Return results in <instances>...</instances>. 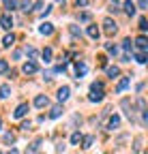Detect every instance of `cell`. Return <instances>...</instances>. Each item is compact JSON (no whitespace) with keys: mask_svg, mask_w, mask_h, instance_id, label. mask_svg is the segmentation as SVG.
Returning <instances> with one entry per match:
<instances>
[{"mask_svg":"<svg viewBox=\"0 0 148 154\" xmlns=\"http://www.w3.org/2000/svg\"><path fill=\"white\" fill-rule=\"evenodd\" d=\"M129 84H131V79H129V77H122V79H120V84L116 86V92H122V90H127V88H129Z\"/></svg>","mask_w":148,"mask_h":154,"instance_id":"obj_9","label":"cell"},{"mask_svg":"<svg viewBox=\"0 0 148 154\" xmlns=\"http://www.w3.org/2000/svg\"><path fill=\"white\" fill-rule=\"evenodd\" d=\"M137 5H140V9H142V11H146V7H148V0H137Z\"/></svg>","mask_w":148,"mask_h":154,"instance_id":"obj_31","label":"cell"},{"mask_svg":"<svg viewBox=\"0 0 148 154\" xmlns=\"http://www.w3.org/2000/svg\"><path fill=\"white\" fill-rule=\"evenodd\" d=\"M103 26H105V32H107L109 36H112V34H116V30H118V28H116V24L112 22V19H105V22H103Z\"/></svg>","mask_w":148,"mask_h":154,"instance_id":"obj_6","label":"cell"},{"mask_svg":"<svg viewBox=\"0 0 148 154\" xmlns=\"http://www.w3.org/2000/svg\"><path fill=\"white\" fill-rule=\"evenodd\" d=\"M0 154H2V152H0Z\"/></svg>","mask_w":148,"mask_h":154,"instance_id":"obj_38","label":"cell"},{"mask_svg":"<svg viewBox=\"0 0 148 154\" xmlns=\"http://www.w3.org/2000/svg\"><path fill=\"white\" fill-rule=\"evenodd\" d=\"M118 126H120V118H118V116H112V118H109V122H107V128L114 131V128H118Z\"/></svg>","mask_w":148,"mask_h":154,"instance_id":"obj_8","label":"cell"},{"mask_svg":"<svg viewBox=\"0 0 148 154\" xmlns=\"http://www.w3.org/2000/svg\"><path fill=\"white\" fill-rule=\"evenodd\" d=\"M0 128H2V120H0Z\"/></svg>","mask_w":148,"mask_h":154,"instance_id":"obj_36","label":"cell"},{"mask_svg":"<svg viewBox=\"0 0 148 154\" xmlns=\"http://www.w3.org/2000/svg\"><path fill=\"white\" fill-rule=\"evenodd\" d=\"M26 54H28L30 60H34V58H36V49H34V47H28V49H26Z\"/></svg>","mask_w":148,"mask_h":154,"instance_id":"obj_26","label":"cell"},{"mask_svg":"<svg viewBox=\"0 0 148 154\" xmlns=\"http://www.w3.org/2000/svg\"><path fill=\"white\" fill-rule=\"evenodd\" d=\"M75 2H77V7H86V5H88V0H75Z\"/></svg>","mask_w":148,"mask_h":154,"instance_id":"obj_34","label":"cell"},{"mask_svg":"<svg viewBox=\"0 0 148 154\" xmlns=\"http://www.w3.org/2000/svg\"><path fill=\"white\" fill-rule=\"evenodd\" d=\"M34 105L39 107V109H43V107H47V105H49V99H47L45 94H39V96L34 99Z\"/></svg>","mask_w":148,"mask_h":154,"instance_id":"obj_4","label":"cell"},{"mask_svg":"<svg viewBox=\"0 0 148 154\" xmlns=\"http://www.w3.org/2000/svg\"><path fill=\"white\" fill-rule=\"evenodd\" d=\"M135 60H137L140 64H144V62H146V54H144V51H140V54H135Z\"/></svg>","mask_w":148,"mask_h":154,"instance_id":"obj_24","label":"cell"},{"mask_svg":"<svg viewBox=\"0 0 148 154\" xmlns=\"http://www.w3.org/2000/svg\"><path fill=\"white\" fill-rule=\"evenodd\" d=\"M80 141H82V135H80V133H73V135H71V143H73V146H77Z\"/></svg>","mask_w":148,"mask_h":154,"instance_id":"obj_20","label":"cell"},{"mask_svg":"<svg viewBox=\"0 0 148 154\" xmlns=\"http://www.w3.org/2000/svg\"><path fill=\"white\" fill-rule=\"evenodd\" d=\"M62 107L60 105H56V107H52V111H49V118H60V116H62Z\"/></svg>","mask_w":148,"mask_h":154,"instance_id":"obj_12","label":"cell"},{"mask_svg":"<svg viewBox=\"0 0 148 154\" xmlns=\"http://www.w3.org/2000/svg\"><path fill=\"white\" fill-rule=\"evenodd\" d=\"M105 49H107V51H109V54H116V47H114V45H112V43H107V45H105Z\"/></svg>","mask_w":148,"mask_h":154,"instance_id":"obj_32","label":"cell"},{"mask_svg":"<svg viewBox=\"0 0 148 154\" xmlns=\"http://www.w3.org/2000/svg\"><path fill=\"white\" fill-rule=\"evenodd\" d=\"M0 26H2L5 30H11V26H13V17L7 13V15H2L0 17Z\"/></svg>","mask_w":148,"mask_h":154,"instance_id":"obj_3","label":"cell"},{"mask_svg":"<svg viewBox=\"0 0 148 154\" xmlns=\"http://www.w3.org/2000/svg\"><path fill=\"white\" fill-rule=\"evenodd\" d=\"M135 43H137V47H140L142 51H146V49H148V41H146V36H137V38H135Z\"/></svg>","mask_w":148,"mask_h":154,"instance_id":"obj_11","label":"cell"},{"mask_svg":"<svg viewBox=\"0 0 148 154\" xmlns=\"http://www.w3.org/2000/svg\"><path fill=\"white\" fill-rule=\"evenodd\" d=\"M88 99L92 101V103H99V101H103V84L101 82H95L90 86V96Z\"/></svg>","mask_w":148,"mask_h":154,"instance_id":"obj_1","label":"cell"},{"mask_svg":"<svg viewBox=\"0 0 148 154\" xmlns=\"http://www.w3.org/2000/svg\"><path fill=\"white\" fill-rule=\"evenodd\" d=\"M52 32H54V26L52 24H43L41 26V34H52Z\"/></svg>","mask_w":148,"mask_h":154,"instance_id":"obj_18","label":"cell"},{"mask_svg":"<svg viewBox=\"0 0 148 154\" xmlns=\"http://www.w3.org/2000/svg\"><path fill=\"white\" fill-rule=\"evenodd\" d=\"M9 154H17V150H11V152H9Z\"/></svg>","mask_w":148,"mask_h":154,"instance_id":"obj_35","label":"cell"},{"mask_svg":"<svg viewBox=\"0 0 148 154\" xmlns=\"http://www.w3.org/2000/svg\"><path fill=\"white\" fill-rule=\"evenodd\" d=\"M22 9H24V11H30V9H32V2H30V0H24V2H22Z\"/></svg>","mask_w":148,"mask_h":154,"instance_id":"obj_28","label":"cell"},{"mask_svg":"<svg viewBox=\"0 0 148 154\" xmlns=\"http://www.w3.org/2000/svg\"><path fill=\"white\" fill-rule=\"evenodd\" d=\"M112 2H116V0H112Z\"/></svg>","mask_w":148,"mask_h":154,"instance_id":"obj_37","label":"cell"},{"mask_svg":"<svg viewBox=\"0 0 148 154\" xmlns=\"http://www.w3.org/2000/svg\"><path fill=\"white\" fill-rule=\"evenodd\" d=\"M43 60H45V62H52V49H49V47L43 49Z\"/></svg>","mask_w":148,"mask_h":154,"instance_id":"obj_23","label":"cell"},{"mask_svg":"<svg viewBox=\"0 0 148 154\" xmlns=\"http://www.w3.org/2000/svg\"><path fill=\"white\" fill-rule=\"evenodd\" d=\"M26 113H28V105H26V103H22L20 107H17V109L13 111V118H17V120H20V118H24Z\"/></svg>","mask_w":148,"mask_h":154,"instance_id":"obj_2","label":"cell"},{"mask_svg":"<svg viewBox=\"0 0 148 154\" xmlns=\"http://www.w3.org/2000/svg\"><path fill=\"white\" fill-rule=\"evenodd\" d=\"M82 141H84V146H82V148H86V150H88V148L92 146V141H95V139H92L90 135H88V137H82Z\"/></svg>","mask_w":148,"mask_h":154,"instance_id":"obj_21","label":"cell"},{"mask_svg":"<svg viewBox=\"0 0 148 154\" xmlns=\"http://www.w3.org/2000/svg\"><path fill=\"white\" fill-rule=\"evenodd\" d=\"M71 34L73 36H82V30H77V26H71Z\"/></svg>","mask_w":148,"mask_h":154,"instance_id":"obj_30","label":"cell"},{"mask_svg":"<svg viewBox=\"0 0 148 154\" xmlns=\"http://www.w3.org/2000/svg\"><path fill=\"white\" fill-rule=\"evenodd\" d=\"M69 94H71V88H69V86H62V88L58 90V101L65 103V101L69 99Z\"/></svg>","mask_w":148,"mask_h":154,"instance_id":"obj_5","label":"cell"},{"mask_svg":"<svg viewBox=\"0 0 148 154\" xmlns=\"http://www.w3.org/2000/svg\"><path fill=\"white\" fill-rule=\"evenodd\" d=\"M122 49H124V51L133 49V43H131V38H124V41H122Z\"/></svg>","mask_w":148,"mask_h":154,"instance_id":"obj_22","label":"cell"},{"mask_svg":"<svg viewBox=\"0 0 148 154\" xmlns=\"http://www.w3.org/2000/svg\"><path fill=\"white\" fill-rule=\"evenodd\" d=\"M140 30H142V32H146V30H148V24H146V19H144V17L140 19Z\"/></svg>","mask_w":148,"mask_h":154,"instance_id":"obj_29","label":"cell"},{"mask_svg":"<svg viewBox=\"0 0 148 154\" xmlns=\"http://www.w3.org/2000/svg\"><path fill=\"white\" fill-rule=\"evenodd\" d=\"M0 96H2V99H9V96H11V88L2 86V88H0Z\"/></svg>","mask_w":148,"mask_h":154,"instance_id":"obj_17","label":"cell"},{"mask_svg":"<svg viewBox=\"0 0 148 154\" xmlns=\"http://www.w3.org/2000/svg\"><path fill=\"white\" fill-rule=\"evenodd\" d=\"M22 71H24L26 75H32V73H36V64H34L32 60H28V62L24 64V69H22Z\"/></svg>","mask_w":148,"mask_h":154,"instance_id":"obj_7","label":"cell"},{"mask_svg":"<svg viewBox=\"0 0 148 154\" xmlns=\"http://www.w3.org/2000/svg\"><path fill=\"white\" fill-rule=\"evenodd\" d=\"M124 13L127 15H135V5L131 2V0H127V2H124Z\"/></svg>","mask_w":148,"mask_h":154,"instance_id":"obj_13","label":"cell"},{"mask_svg":"<svg viewBox=\"0 0 148 154\" xmlns=\"http://www.w3.org/2000/svg\"><path fill=\"white\" fill-rule=\"evenodd\" d=\"M13 43H15V36H13V34H7V36L2 38V47H11Z\"/></svg>","mask_w":148,"mask_h":154,"instance_id":"obj_14","label":"cell"},{"mask_svg":"<svg viewBox=\"0 0 148 154\" xmlns=\"http://www.w3.org/2000/svg\"><path fill=\"white\" fill-rule=\"evenodd\" d=\"M88 36L90 38H99V28L97 26H88Z\"/></svg>","mask_w":148,"mask_h":154,"instance_id":"obj_16","label":"cell"},{"mask_svg":"<svg viewBox=\"0 0 148 154\" xmlns=\"http://www.w3.org/2000/svg\"><path fill=\"white\" fill-rule=\"evenodd\" d=\"M118 75H120L118 66H107V77H112V79H114V77H118Z\"/></svg>","mask_w":148,"mask_h":154,"instance_id":"obj_15","label":"cell"},{"mask_svg":"<svg viewBox=\"0 0 148 154\" xmlns=\"http://www.w3.org/2000/svg\"><path fill=\"white\" fill-rule=\"evenodd\" d=\"M2 139H5V143H13V141H15V135H13V133H7Z\"/></svg>","mask_w":148,"mask_h":154,"instance_id":"obj_25","label":"cell"},{"mask_svg":"<svg viewBox=\"0 0 148 154\" xmlns=\"http://www.w3.org/2000/svg\"><path fill=\"white\" fill-rule=\"evenodd\" d=\"M9 71V64H7V60H0V73H7Z\"/></svg>","mask_w":148,"mask_h":154,"instance_id":"obj_27","label":"cell"},{"mask_svg":"<svg viewBox=\"0 0 148 154\" xmlns=\"http://www.w3.org/2000/svg\"><path fill=\"white\" fill-rule=\"evenodd\" d=\"M80 19H82V22H88V19H90V13H82Z\"/></svg>","mask_w":148,"mask_h":154,"instance_id":"obj_33","label":"cell"},{"mask_svg":"<svg viewBox=\"0 0 148 154\" xmlns=\"http://www.w3.org/2000/svg\"><path fill=\"white\" fill-rule=\"evenodd\" d=\"M2 2H5V7H7L9 11H13V9L17 7V0H2Z\"/></svg>","mask_w":148,"mask_h":154,"instance_id":"obj_19","label":"cell"},{"mask_svg":"<svg viewBox=\"0 0 148 154\" xmlns=\"http://www.w3.org/2000/svg\"><path fill=\"white\" fill-rule=\"evenodd\" d=\"M86 71H88V66H86L84 62H77V64H75V75H77V77L86 75Z\"/></svg>","mask_w":148,"mask_h":154,"instance_id":"obj_10","label":"cell"}]
</instances>
